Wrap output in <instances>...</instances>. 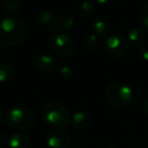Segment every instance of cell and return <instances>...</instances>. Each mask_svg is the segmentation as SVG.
Returning a JSON list of instances; mask_svg holds the SVG:
<instances>
[{
  "instance_id": "cell-19",
  "label": "cell",
  "mask_w": 148,
  "mask_h": 148,
  "mask_svg": "<svg viewBox=\"0 0 148 148\" xmlns=\"http://www.w3.org/2000/svg\"><path fill=\"white\" fill-rule=\"evenodd\" d=\"M58 74L64 80H69V79H71L73 77L74 72L73 69L70 68L69 66H61L59 68V70H58Z\"/></svg>"
},
{
  "instance_id": "cell-9",
  "label": "cell",
  "mask_w": 148,
  "mask_h": 148,
  "mask_svg": "<svg viewBox=\"0 0 148 148\" xmlns=\"http://www.w3.org/2000/svg\"><path fill=\"white\" fill-rule=\"evenodd\" d=\"M32 145V138L27 133L16 132L8 139L9 148H29Z\"/></svg>"
},
{
  "instance_id": "cell-10",
  "label": "cell",
  "mask_w": 148,
  "mask_h": 148,
  "mask_svg": "<svg viewBox=\"0 0 148 148\" xmlns=\"http://www.w3.org/2000/svg\"><path fill=\"white\" fill-rule=\"evenodd\" d=\"M38 25L44 31L51 32L54 31L58 25V19L55 14L50 11H42L38 15Z\"/></svg>"
},
{
  "instance_id": "cell-16",
  "label": "cell",
  "mask_w": 148,
  "mask_h": 148,
  "mask_svg": "<svg viewBox=\"0 0 148 148\" xmlns=\"http://www.w3.org/2000/svg\"><path fill=\"white\" fill-rule=\"evenodd\" d=\"M95 5L91 1L86 0V1H83L82 3L79 6V12H80L81 16L82 17H89L95 13Z\"/></svg>"
},
{
  "instance_id": "cell-4",
  "label": "cell",
  "mask_w": 148,
  "mask_h": 148,
  "mask_svg": "<svg viewBox=\"0 0 148 148\" xmlns=\"http://www.w3.org/2000/svg\"><path fill=\"white\" fill-rule=\"evenodd\" d=\"M133 91L128 84L124 82L111 83L106 89L105 99L107 103L114 109H121L130 103Z\"/></svg>"
},
{
  "instance_id": "cell-17",
  "label": "cell",
  "mask_w": 148,
  "mask_h": 148,
  "mask_svg": "<svg viewBox=\"0 0 148 148\" xmlns=\"http://www.w3.org/2000/svg\"><path fill=\"white\" fill-rule=\"evenodd\" d=\"M138 17H139V21L141 23V25H143L144 27L148 29V3L144 4L143 6L140 8Z\"/></svg>"
},
{
  "instance_id": "cell-25",
  "label": "cell",
  "mask_w": 148,
  "mask_h": 148,
  "mask_svg": "<svg viewBox=\"0 0 148 148\" xmlns=\"http://www.w3.org/2000/svg\"><path fill=\"white\" fill-rule=\"evenodd\" d=\"M103 148H116V147H114V146H106V147H103Z\"/></svg>"
},
{
  "instance_id": "cell-20",
  "label": "cell",
  "mask_w": 148,
  "mask_h": 148,
  "mask_svg": "<svg viewBox=\"0 0 148 148\" xmlns=\"http://www.w3.org/2000/svg\"><path fill=\"white\" fill-rule=\"evenodd\" d=\"M60 25H61V27H63V29H71L74 25L73 17H71L69 14L62 15L61 18H60Z\"/></svg>"
},
{
  "instance_id": "cell-6",
  "label": "cell",
  "mask_w": 148,
  "mask_h": 148,
  "mask_svg": "<svg viewBox=\"0 0 148 148\" xmlns=\"http://www.w3.org/2000/svg\"><path fill=\"white\" fill-rule=\"evenodd\" d=\"M105 50L110 56L121 58L129 51V44L127 40L120 35H113L105 42Z\"/></svg>"
},
{
  "instance_id": "cell-26",
  "label": "cell",
  "mask_w": 148,
  "mask_h": 148,
  "mask_svg": "<svg viewBox=\"0 0 148 148\" xmlns=\"http://www.w3.org/2000/svg\"><path fill=\"white\" fill-rule=\"evenodd\" d=\"M0 5H1V0H0Z\"/></svg>"
},
{
  "instance_id": "cell-5",
  "label": "cell",
  "mask_w": 148,
  "mask_h": 148,
  "mask_svg": "<svg viewBox=\"0 0 148 148\" xmlns=\"http://www.w3.org/2000/svg\"><path fill=\"white\" fill-rule=\"evenodd\" d=\"M50 45L56 54L62 57H70L74 54L76 46L73 39L67 34L58 32L50 38Z\"/></svg>"
},
{
  "instance_id": "cell-24",
  "label": "cell",
  "mask_w": 148,
  "mask_h": 148,
  "mask_svg": "<svg viewBox=\"0 0 148 148\" xmlns=\"http://www.w3.org/2000/svg\"><path fill=\"white\" fill-rule=\"evenodd\" d=\"M3 121H4V116H3L2 112L0 111V125L3 123Z\"/></svg>"
},
{
  "instance_id": "cell-12",
  "label": "cell",
  "mask_w": 148,
  "mask_h": 148,
  "mask_svg": "<svg viewBox=\"0 0 148 148\" xmlns=\"http://www.w3.org/2000/svg\"><path fill=\"white\" fill-rule=\"evenodd\" d=\"M146 37H147V32L143 27H135L128 34V40L135 46L141 45L145 41Z\"/></svg>"
},
{
  "instance_id": "cell-23",
  "label": "cell",
  "mask_w": 148,
  "mask_h": 148,
  "mask_svg": "<svg viewBox=\"0 0 148 148\" xmlns=\"http://www.w3.org/2000/svg\"><path fill=\"white\" fill-rule=\"evenodd\" d=\"M97 1L99 3V4H108V3L111 2L112 0H97Z\"/></svg>"
},
{
  "instance_id": "cell-13",
  "label": "cell",
  "mask_w": 148,
  "mask_h": 148,
  "mask_svg": "<svg viewBox=\"0 0 148 148\" xmlns=\"http://www.w3.org/2000/svg\"><path fill=\"white\" fill-rule=\"evenodd\" d=\"M91 29L97 35L103 37L107 36L110 32V25L105 18L101 17H97V18L93 19L92 23H91Z\"/></svg>"
},
{
  "instance_id": "cell-3",
  "label": "cell",
  "mask_w": 148,
  "mask_h": 148,
  "mask_svg": "<svg viewBox=\"0 0 148 148\" xmlns=\"http://www.w3.org/2000/svg\"><path fill=\"white\" fill-rule=\"evenodd\" d=\"M36 121L34 112L23 105L13 106L6 113V123L13 129L29 130L35 126Z\"/></svg>"
},
{
  "instance_id": "cell-2",
  "label": "cell",
  "mask_w": 148,
  "mask_h": 148,
  "mask_svg": "<svg viewBox=\"0 0 148 148\" xmlns=\"http://www.w3.org/2000/svg\"><path fill=\"white\" fill-rule=\"evenodd\" d=\"M42 118L52 127H65L71 122V115L64 103L59 101L47 103L42 109Z\"/></svg>"
},
{
  "instance_id": "cell-8",
  "label": "cell",
  "mask_w": 148,
  "mask_h": 148,
  "mask_svg": "<svg viewBox=\"0 0 148 148\" xmlns=\"http://www.w3.org/2000/svg\"><path fill=\"white\" fill-rule=\"evenodd\" d=\"M34 65L36 66L38 70L45 73L53 72L57 68V61L52 57L51 55H48L45 53H40L34 57Z\"/></svg>"
},
{
  "instance_id": "cell-11",
  "label": "cell",
  "mask_w": 148,
  "mask_h": 148,
  "mask_svg": "<svg viewBox=\"0 0 148 148\" xmlns=\"http://www.w3.org/2000/svg\"><path fill=\"white\" fill-rule=\"evenodd\" d=\"M91 123V116L85 111H78L74 113L71 118L72 127L76 130H85Z\"/></svg>"
},
{
  "instance_id": "cell-15",
  "label": "cell",
  "mask_w": 148,
  "mask_h": 148,
  "mask_svg": "<svg viewBox=\"0 0 148 148\" xmlns=\"http://www.w3.org/2000/svg\"><path fill=\"white\" fill-rule=\"evenodd\" d=\"M4 9L11 16H15L23 9V2L21 0H4Z\"/></svg>"
},
{
  "instance_id": "cell-18",
  "label": "cell",
  "mask_w": 148,
  "mask_h": 148,
  "mask_svg": "<svg viewBox=\"0 0 148 148\" xmlns=\"http://www.w3.org/2000/svg\"><path fill=\"white\" fill-rule=\"evenodd\" d=\"M84 44H85V47L88 50H91V51L95 50L97 48V46H99V40H97V35H95V34L88 35L85 38Z\"/></svg>"
},
{
  "instance_id": "cell-22",
  "label": "cell",
  "mask_w": 148,
  "mask_h": 148,
  "mask_svg": "<svg viewBox=\"0 0 148 148\" xmlns=\"http://www.w3.org/2000/svg\"><path fill=\"white\" fill-rule=\"evenodd\" d=\"M143 109H144V112L148 115V97L146 99L145 103H144V106H143Z\"/></svg>"
},
{
  "instance_id": "cell-7",
  "label": "cell",
  "mask_w": 148,
  "mask_h": 148,
  "mask_svg": "<svg viewBox=\"0 0 148 148\" xmlns=\"http://www.w3.org/2000/svg\"><path fill=\"white\" fill-rule=\"evenodd\" d=\"M46 141L50 148H69L71 139L63 130L52 129L46 135Z\"/></svg>"
},
{
  "instance_id": "cell-21",
  "label": "cell",
  "mask_w": 148,
  "mask_h": 148,
  "mask_svg": "<svg viewBox=\"0 0 148 148\" xmlns=\"http://www.w3.org/2000/svg\"><path fill=\"white\" fill-rule=\"evenodd\" d=\"M139 55L142 59L148 61V43L141 45V47L139 48Z\"/></svg>"
},
{
  "instance_id": "cell-14",
  "label": "cell",
  "mask_w": 148,
  "mask_h": 148,
  "mask_svg": "<svg viewBox=\"0 0 148 148\" xmlns=\"http://www.w3.org/2000/svg\"><path fill=\"white\" fill-rule=\"evenodd\" d=\"M15 70L11 64L0 63V82H8L13 78Z\"/></svg>"
},
{
  "instance_id": "cell-1",
  "label": "cell",
  "mask_w": 148,
  "mask_h": 148,
  "mask_svg": "<svg viewBox=\"0 0 148 148\" xmlns=\"http://www.w3.org/2000/svg\"><path fill=\"white\" fill-rule=\"evenodd\" d=\"M27 38V27L16 16H9L0 21V43L7 47L19 46Z\"/></svg>"
}]
</instances>
